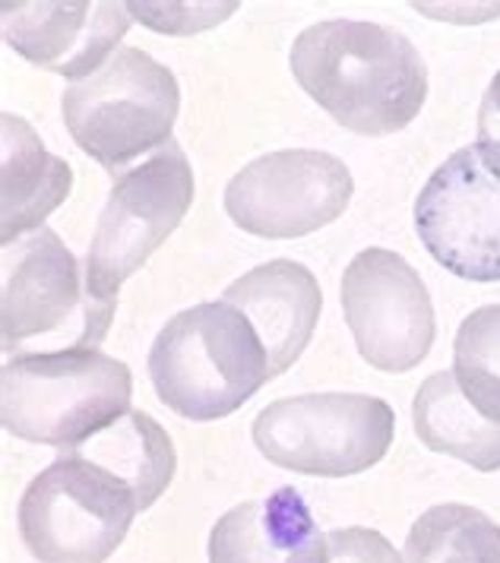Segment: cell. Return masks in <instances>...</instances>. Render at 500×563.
I'll return each instance as SVG.
<instances>
[{"instance_id":"21","label":"cell","mask_w":500,"mask_h":563,"mask_svg":"<svg viewBox=\"0 0 500 563\" xmlns=\"http://www.w3.org/2000/svg\"><path fill=\"white\" fill-rule=\"evenodd\" d=\"M326 563H405V558L377 529L349 526L326 536Z\"/></svg>"},{"instance_id":"13","label":"cell","mask_w":500,"mask_h":563,"mask_svg":"<svg viewBox=\"0 0 500 563\" xmlns=\"http://www.w3.org/2000/svg\"><path fill=\"white\" fill-rule=\"evenodd\" d=\"M228 308L241 310L260 335L270 377L285 374L317 330L324 295L314 273L295 260H270L235 279L222 295Z\"/></svg>"},{"instance_id":"5","label":"cell","mask_w":500,"mask_h":563,"mask_svg":"<svg viewBox=\"0 0 500 563\" xmlns=\"http://www.w3.org/2000/svg\"><path fill=\"white\" fill-rule=\"evenodd\" d=\"M61 111L76 146L118 178L172 143L181 86L143 48H121L93 77L67 86Z\"/></svg>"},{"instance_id":"8","label":"cell","mask_w":500,"mask_h":563,"mask_svg":"<svg viewBox=\"0 0 500 563\" xmlns=\"http://www.w3.org/2000/svg\"><path fill=\"white\" fill-rule=\"evenodd\" d=\"M194 168L175 140L115 178L86 254V279L99 301L118 305V291L194 203Z\"/></svg>"},{"instance_id":"1","label":"cell","mask_w":500,"mask_h":563,"mask_svg":"<svg viewBox=\"0 0 500 563\" xmlns=\"http://www.w3.org/2000/svg\"><path fill=\"white\" fill-rule=\"evenodd\" d=\"M289 64L301 89L361 136L400 133L425 108V57L402 32L380 23H314L295 38Z\"/></svg>"},{"instance_id":"11","label":"cell","mask_w":500,"mask_h":563,"mask_svg":"<svg viewBox=\"0 0 500 563\" xmlns=\"http://www.w3.org/2000/svg\"><path fill=\"white\" fill-rule=\"evenodd\" d=\"M415 231L447 273L500 282V180L476 146H463L427 178L415 200Z\"/></svg>"},{"instance_id":"3","label":"cell","mask_w":500,"mask_h":563,"mask_svg":"<svg viewBox=\"0 0 500 563\" xmlns=\"http://www.w3.org/2000/svg\"><path fill=\"white\" fill-rule=\"evenodd\" d=\"M133 377L99 349L10 355L0 371V421L25 443L70 450L130 411Z\"/></svg>"},{"instance_id":"19","label":"cell","mask_w":500,"mask_h":563,"mask_svg":"<svg viewBox=\"0 0 500 563\" xmlns=\"http://www.w3.org/2000/svg\"><path fill=\"white\" fill-rule=\"evenodd\" d=\"M453 377L481 415L500 421V305L472 310L453 339Z\"/></svg>"},{"instance_id":"12","label":"cell","mask_w":500,"mask_h":563,"mask_svg":"<svg viewBox=\"0 0 500 563\" xmlns=\"http://www.w3.org/2000/svg\"><path fill=\"white\" fill-rule=\"evenodd\" d=\"M127 3H0L3 38L29 64L61 74L67 79H86L121 52V38L130 29Z\"/></svg>"},{"instance_id":"9","label":"cell","mask_w":500,"mask_h":563,"mask_svg":"<svg viewBox=\"0 0 500 563\" xmlns=\"http://www.w3.org/2000/svg\"><path fill=\"white\" fill-rule=\"evenodd\" d=\"M355 180L343 158L320 150H282L253 158L226 187V212L238 229L285 241L336 222Z\"/></svg>"},{"instance_id":"7","label":"cell","mask_w":500,"mask_h":563,"mask_svg":"<svg viewBox=\"0 0 500 563\" xmlns=\"http://www.w3.org/2000/svg\"><path fill=\"white\" fill-rule=\"evenodd\" d=\"M250 437L279 468L349 478L390 453L396 411L365 393H307L270 402L253 418Z\"/></svg>"},{"instance_id":"10","label":"cell","mask_w":500,"mask_h":563,"mask_svg":"<svg viewBox=\"0 0 500 563\" xmlns=\"http://www.w3.org/2000/svg\"><path fill=\"white\" fill-rule=\"evenodd\" d=\"M343 313L361 358L387 374L419 367L437 335L427 285L387 247H368L346 266Z\"/></svg>"},{"instance_id":"14","label":"cell","mask_w":500,"mask_h":563,"mask_svg":"<svg viewBox=\"0 0 500 563\" xmlns=\"http://www.w3.org/2000/svg\"><path fill=\"white\" fill-rule=\"evenodd\" d=\"M209 563H326V536L295 487H275L213 526Z\"/></svg>"},{"instance_id":"22","label":"cell","mask_w":500,"mask_h":563,"mask_svg":"<svg viewBox=\"0 0 500 563\" xmlns=\"http://www.w3.org/2000/svg\"><path fill=\"white\" fill-rule=\"evenodd\" d=\"M478 155L485 162V168L500 180V70L491 79V86L481 96L478 108Z\"/></svg>"},{"instance_id":"18","label":"cell","mask_w":500,"mask_h":563,"mask_svg":"<svg viewBox=\"0 0 500 563\" xmlns=\"http://www.w3.org/2000/svg\"><path fill=\"white\" fill-rule=\"evenodd\" d=\"M405 563H500V526L469 504L422 512L405 538Z\"/></svg>"},{"instance_id":"16","label":"cell","mask_w":500,"mask_h":563,"mask_svg":"<svg viewBox=\"0 0 500 563\" xmlns=\"http://www.w3.org/2000/svg\"><path fill=\"white\" fill-rule=\"evenodd\" d=\"M415 434L434 453H447L478 472L500 468V421L481 415L459 389L453 371H437L412 402Z\"/></svg>"},{"instance_id":"20","label":"cell","mask_w":500,"mask_h":563,"mask_svg":"<svg viewBox=\"0 0 500 563\" xmlns=\"http://www.w3.org/2000/svg\"><path fill=\"white\" fill-rule=\"evenodd\" d=\"M235 0L228 3H127L130 16H137L140 23H146L155 32H165V35H194L203 32L213 23H222L226 16L235 13Z\"/></svg>"},{"instance_id":"17","label":"cell","mask_w":500,"mask_h":563,"mask_svg":"<svg viewBox=\"0 0 500 563\" xmlns=\"http://www.w3.org/2000/svg\"><path fill=\"white\" fill-rule=\"evenodd\" d=\"M70 450L115 472L124 485H130L140 500V510H150L175 478V443L169 431L146 411L130 409L115 424H108L105 431Z\"/></svg>"},{"instance_id":"15","label":"cell","mask_w":500,"mask_h":563,"mask_svg":"<svg viewBox=\"0 0 500 563\" xmlns=\"http://www.w3.org/2000/svg\"><path fill=\"white\" fill-rule=\"evenodd\" d=\"M0 241L17 244L70 197L74 172L61 155L48 153L29 121L17 114L0 118Z\"/></svg>"},{"instance_id":"4","label":"cell","mask_w":500,"mask_h":563,"mask_svg":"<svg viewBox=\"0 0 500 563\" xmlns=\"http://www.w3.org/2000/svg\"><path fill=\"white\" fill-rule=\"evenodd\" d=\"M115 308L93 295L86 263L48 225L3 247L0 335L7 355L99 349Z\"/></svg>"},{"instance_id":"6","label":"cell","mask_w":500,"mask_h":563,"mask_svg":"<svg viewBox=\"0 0 500 563\" xmlns=\"http://www.w3.org/2000/svg\"><path fill=\"white\" fill-rule=\"evenodd\" d=\"M140 512L115 472L74 450L42 468L20 500V536L39 563H105Z\"/></svg>"},{"instance_id":"2","label":"cell","mask_w":500,"mask_h":563,"mask_svg":"<svg viewBox=\"0 0 500 563\" xmlns=\"http://www.w3.org/2000/svg\"><path fill=\"white\" fill-rule=\"evenodd\" d=\"M150 380L162 406L181 418L219 421L273 377L248 317L226 301H209L175 313L155 335Z\"/></svg>"}]
</instances>
